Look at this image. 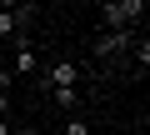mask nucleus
I'll return each mask as SVG.
<instances>
[{
    "label": "nucleus",
    "mask_w": 150,
    "mask_h": 135,
    "mask_svg": "<svg viewBox=\"0 0 150 135\" xmlns=\"http://www.w3.org/2000/svg\"><path fill=\"white\" fill-rule=\"evenodd\" d=\"M65 135H90V125H85L80 115H75V120H65Z\"/></svg>",
    "instance_id": "obj_6"
},
{
    "label": "nucleus",
    "mask_w": 150,
    "mask_h": 135,
    "mask_svg": "<svg viewBox=\"0 0 150 135\" xmlns=\"http://www.w3.org/2000/svg\"><path fill=\"white\" fill-rule=\"evenodd\" d=\"M75 80H80V65L75 60H55L50 65V90H75Z\"/></svg>",
    "instance_id": "obj_2"
},
{
    "label": "nucleus",
    "mask_w": 150,
    "mask_h": 135,
    "mask_svg": "<svg viewBox=\"0 0 150 135\" xmlns=\"http://www.w3.org/2000/svg\"><path fill=\"white\" fill-rule=\"evenodd\" d=\"M0 60H5V50H0Z\"/></svg>",
    "instance_id": "obj_11"
},
{
    "label": "nucleus",
    "mask_w": 150,
    "mask_h": 135,
    "mask_svg": "<svg viewBox=\"0 0 150 135\" xmlns=\"http://www.w3.org/2000/svg\"><path fill=\"white\" fill-rule=\"evenodd\" d=\"M55 105L60 110H75V105H80V90H55Z\"/></svg>",
    "instance_id": "obj_5"
},
{
    "label": "nucleus",
    "mask_w": 150,
    "mask_h": 135,
    "mask_svg": "<svg viewBox=\"0 0 150 135\" xmlns=\"http://www.w3.org/2000/svg\"><path fill=\"white\" fill-rule=\"evenodd\" d=\"M15 70H20V75H30V70H35V55H30V45H20V50H15Z\"/></svg>",
    "instance_id": "obj_4"
},
{
    "label": "nucleus",
    "mask_w": 150,
    "mask_h": 135,
    "mask_svg": "<svg viewBox=\"0 0 150 135\" xmlns=\"http://www.w3.org/2000/svg\"><path fill=\"white\" fill-rule=\"evenodd\" d=\"M5 110H10V95H0V120H5Z\"/></svg>",
    "instance_id": "obj_8"
},
{
    "label": "nucleus",
    "mask_w": 150,
    "mask_h": 135,
    "mask_svg": "<svg viewBox=\"0 0 150 135\" xmlns=\"http://www.w3.org/2000/svg\"><path fill=\"white\" fill-rule=\"evenodd\" d=\"M135 15H145V0H115V5H100L105 25H130Z\"/></svg>",
    "instance_id": "obj_1"
},
{
    "label": "nucleus",
    "mask_w": 150,
    "mask_h": 135,
    "mask_svg": "<svg viewBox=\"0 0 150 135\" xmlns=\"http://www.w3.org/2000/svg\"><path fill=\"white\" fill-rule=\"evenodd\" d=\"M0 135H10V125H5V120H0Z\"/></svg>",
    "instance_id": "obj_9"
},
{
    "label": "nucleus",
    "mask_w": 150,
    "mask_h": 135,
    "mask_svg": "<svg viewBox=\"0 0 150 135\" xmlns=\"http://www.w3.org/2000/svg\"><path fill=\"white\" fill-rule=\"evenodd\" d=\"M20 135H35V130H20Z\"/></svg>",
    "instance_id": "obj_10"
},
{
    "label": "nucleus",
    "mask_w": 150,
    "mask_h": 135,
    "mask_svg": "<svg viewBox=\"0 0 150 135\" xmlns=\"http://www.w3.org/2000/svg\"><path fill=\"white\" fill-rule=\"evenodd\" d=\"M120 45H130V35H125V30H115V35H100V40H95V55H110V50H120Z\"/></svg>",
    "instance_id": "obj_3"
},
{
    "label": "nucleus",
    "mask_w": 150,
    "mask_h": 135,
    "mask_svg": "<svg viewBox=\"0 0 150 135\" xmlns=\"http://www.w3.org/2000/svg\"><path fill=\"white\" fill-rule=\"evenodd\" d=\"M10 80H15L10 70H0V95H5V90H10Z\"/></svg>",
    "instance_id": "obj_7"
}]
</instances>
